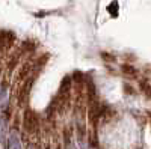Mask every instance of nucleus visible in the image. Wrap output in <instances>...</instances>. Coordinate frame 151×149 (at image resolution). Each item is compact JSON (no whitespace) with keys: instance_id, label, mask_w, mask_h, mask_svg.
<instances>
[{"instance_id":"f257e3e1","label":"nucleus","mask_w":151,"mask_h":149,"mask_svg":"<svg viewBox=\"0 0 151 149\" xmlns=\"http://www.w3.org/2000/svg\"><path fill=\"white\" fill-rule=\"evenodd\" d=\"M141 89H142V92H145L147 96L151 98V86H150L147 81H141Z\"/></svg>"},{"instance_id":"f03ea898","label":"nucleus","mask_w":151,"mask_h":149,"mask_svg":"<svg viewBox=\"0 0 151 149\" xmlns=\"http://www.w3.org/2000/svg\"><path fill=\"white\" fill-rule=\"evenodd\" d=\"M122 71H125V72H129L130 76H134V68H132V66H129V65H122Z\"/></svg>"}]
</instances>
